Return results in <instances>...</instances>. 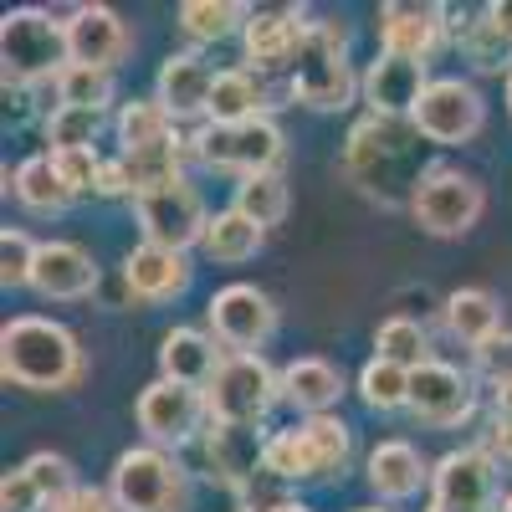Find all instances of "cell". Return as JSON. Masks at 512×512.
<instances>
[{"instance_id": "2e32d148", "label": "cell", "mask_w": 512, "mask_h": 512, "mask_svg": "<svg viewBox=\"0 0 512 512\" xmlns=\"http://www.w3.org/2000/svg\"><path fill=\"white\" fill-rule=\"evenodd\" d=\"M492 487H497V461L487 456V446L446 451L431 466V502L436 507H492Z\"/></svg>"}, {"instance_id": "f546056e", "label": "cell", "mask_w": 512, "mask_h": 512, "mask_svg": "<svg viewBox=\"0 0 512 512\" xmlns=\"http://www.w3.org/2000/svg\"><path fill=\"white\" fill-rule=\"evenodd\" d=\"M175 113H169L159 98H134L118 108V139H123V154L134 149H154V144H169L175 139Z\"/></svg>"}, {"instance_id": "9a60e30c", "label": "cell", "mask_w": 512, "mask_h": 512, "mask_svg": "<svg viewBox=\"0 0 512 512\" xmlns=\"http://www.w3.org/2000/svg\"><path fill=\"white\" fill-rule=\"evenodd\" d=\"M200 415L205 410V395L200 390H185V384H169V379H154L149 390L139 395V431L154 441V446H180L200 431Z\"/></svg>"}, {"instance_id": "5bb4252c", "label": "cell", "mask_w": 512, "mask_h": 512, "mask_svg": "<svg viewBox=\"0 0 512 512\" xmlns=\"http://www.w3.org/2000/svg\"><path fill=\"white\" fill-rule=\"evenodd\" d=\"M425 88H431V77H425V62H410V57H395V52H379L359 82V93L369 103L374 118H415Z\"/></svg>"}, {"instance_id": "7a4b0ae2", "label": "cell", "mask_w": 512, "mask_h": 512, "mask_svg": "<svg viewBox=\"0 0 512 512\" xmlns=\"http://www.w3.org/2000/svg\"><path fill=\"white\" fill-rule=\"evenodd\" d=\"M0 374H6V384H21V390L57 395L82 379V349L52 318H36V313L11 318L0 328Z\"/></svg>"}, {"instance_id": "7402d4cb", "label": "cell", "mask_w": 512, "mask_h": 512, "mask_svg": "<svg viewBox=\"0 0 512 512\" xmlns=\"http://www.w3.org/2000/svg\"><path fill=\"white\" fill-rule=\"evenodd\" d=\"M210 93H216V72H210L195 52L164 57V67H159V93H154V98L175 113V118L210 113Z\"/></svg>"}, {"instance_id": "4fadbf2b", "label": "cell", "mask_w": 512, "mask_h": 512, "mask_svg": "<svg viewBox=\"0 0 512 512\" xmlns=\"http://www.w3.org/2000/svg\"><path fill=\"white\" fill-rule=\"evenodd\" d=\"M477 410V390L456 364H420L410 374V415L425 420V425H461L466 415Z\"/></svg>"}, {"instance_id": "6da1fadb", "label": "cell", "mask_w": 512, "mask_h": 512, "mask_svg": "<svg viewBox=\"0 0 512 512\" xmlns=\"http://www.w3.org/2000/svg\"><path fill=\"white\" fill-rule=\"evenodd\" d=\"M344 175L379 200H400L405 190L415 195V185L425 180L420 169V128L410 118H364L354 123L349 149H344Z\"/></svg>"}, {"instance_id": "ffe728a7", "label": "cell", "mask_w": 512, "mask_h": 512, "mask_svg": "<svg viewBox=\"0 0 512 512\" xmlns=\"http://www.w3.org/2000/svg\"><path fill=\"white\" fill-rule=\"evenodd\" d=\"M221 349L216 338L200 333V328H169L164 344H159V379L169 384H185V390H210V379L221 374Z\"/></svg>"}, {"instance_id": "7bdbcfd3", "label": "cell", "mask_w": 512, "mask_h": 512, "mask_svg": "<svg viewBox=\"0 0 512 512\" xmlns=\"http://www.w3.org/2000/svg\"><path fill=\"white\" fill-rule=\"evenodd\" d=\"M477 364H482V374H487L492 384H507V379H512V333L487 338V344L477 349Z\"/></svg>"}, {"instance_id": "d6a6232c", "label": "cell", "mask_w": 512, "mask_h": 512, "mask_svg": "<svg viewBox=\"0 0 512 512\" xmlns=\"http://www.w3.org/2000/svg\"><path fill=\"white\" fill-rule=\"evenodd\" d=\"M374 354L415 374L420 364H431V338H425V328H420L415 318L400 313V318H384V323H379V333H374Z\"/></svg>"}, {"instance_id": "d6986e66", "label": "cell", "mask_w": 512, "mask_h": 512, "mask_svg": "<svg viewBox=\"0 0 512 512\" xmlns=\"http://www.w3.org/2000/svg\"><path fill=\"white\" fill-rule=\"evenodd\" d=\"M441 26H446V6H420V0H390V6H379L384 52L410 57V62L431 57V47L441 41Z\"/></svg>"}, {"instance_id": "8992f818", "label": "cell", "mask_w": 512, "mask_h": 512, "mask_svg": "<svg viewBox=\"0 0 512 512\" xmlns=\"http://www.w3.org/2000/svg\"><path fill=\"white\" fill-rule=\"evenodd\" d=\"M277 395H282V374H272L262 354H231L221 364V374L210 379L205 410H210V420H216V425H231V431H256Z\"/></svg>"}, {"instance_id": "f5cc1de1", "label": "cell", "mask_w": 512, "mask_h": 512, "mask_svg": "<svg viewBox=\"0 0 512 512\" xmlns=\"http://www.w3.org/2000/svg\"><path fill=\"white\" fill-rule=\"evenodd\" d=\"M507 103H512V72H507Z\"/></svg>"}, {"instance_id": "b9f144b4", "label": "cell", "mask_w": 512, "mask_h": 512, "mask_svg": "<svg viewBox=\"0 0 512 512\" xmlns=\"http://www.w3.org/2000/svg\"><path fill=\"white\" fill-rule=\"evenodd\" d=\"M41 507H47V497L36 492V482L26 477V466L6 472V482H0V512H41Z\"/></svg>"}, {"instance_id": "816d5d0a", "label": "cell", "mask_w": 512, "mask_h": 512, "mask_svg": "<svg viewBox=\"0 0 512 512\" xmlns=\"http://www.w3.org/2000/svg\"><path fill=\"white\" fill-rule=\"evenodd\" d=\"M497 512H512V492H507V497H502V507H497Z\"/></svg>"}, {"instance_id": "7c38bea8", "label": "cell", "mask_w": 512, "mask_h": 512, "mask_svg": "<svg viewBox=\"0 0 512 512\" xmlns=\"http://www.w3.org/2000/svg\"><path fill=\"white\" fill-rule=\"evenodd\" d=\"M210 333H216V344H226L231 354H256L272 338L277 328V308L262 287L251 282H231L210 297Z\"/></svg>"}, {"instance_id": "f1b7e54d", "label": "cell", "mask_w": 512, "mask_h": 512, "mask_svg": "<svg viewBox=\"0 0 512 512\" xmlns=\"http://www.w3.org/2000/svg\"><path fill=\"white\" fill-rule=\"evenodd\" d=\"M16 200H21L26 210H36V216H57V210H67L77 195L62 185L52 154H31V159L16 169Z\"/></svg>"}, {"instance_id": "60d3db41", "label": "cell", "mask_w": 512, "mask_h": 512, "mask_svg": "<svg viewBox=\"0 0 512 512\" xmlns=\"http://www.w3.org/2000/svg\"><path fill=\"white\" fill-rule=\"evenodd\" d=\"M57 175L72 195H98V180H103V159L98 149H72V154H52Z\"/></svg>"}, {"instance_id": "9c48e42d", "label": "cell", "mask_w": 512, "mask_h": 512, "mask_svg": "<svg viewBox=\"0 0 512 512\" xmlns=\"http://www.w3.org/2000/svg\"><path fill=\"white\" fill-rule=\"evenodd\" d=\"M195 154L210 169H236V175H267L282 164L287 139L272 118H251V123H205L195 134Z\"/></svg>"}, {"instance_id": "cb8c5ba5", "label": "cell", "mask_w": 512, "mask_h": 512, "mask_svg": "<svg viewBox=\"0 0 512 512\" xmlns=\"http://www.w3.org/2000/svg\"><path fill=\"white\" fill-rule=\"evenodd\" d=\"M308 21H297V11H256L246 21V62L256 67H292L297 47H303Z\"/></svg>"}, {"instance_id": "e575fe53", "label": "cell", "mask_w": 512, "mask_h": 512, "mask_svg": "<svg viewBox=\"0 0 512 512\" xmlns=\"http://www.w3.org/2000/svg\"><path fill=\"white\" fill-rule=\"evenodd\" d=\"M359 395H364L369 410H410V369L374 354L359 369Z\"/></svg>"}, {"instance_id": "bcb514c9", "label": "cell", "mask_w": 512, "mask_h": 512, "mask_svg": "<svg viewBox=\"0 0 512 512\" xmlns=\"http://www.w3.org/2000/svg\"><path fill=\"white\" fill-rule=\"evenodd\" d=\"M98 195H134V180H128L123 159H103V180H98Z\"/></svg>"}, {"instance_id": "d4e9b609", "label": "cell", "mask_w": 512, "mask_h": 512, "mask_svg": "<svg viewBox=\"0 0 512 512\" xmlns=\"http://www.w3.org/2000/svg\"><path fill=\"white\" fill-rule=\"evenodd\" d=\"M338 395H344V374H338L328 359H292L282 369V400L292 410H303L308 420L313 415H333Z\"/></svg>"}, {"instance_id": "52a82bcc", "label": "cell", "mask_w": 512, "mask_h": 512, "mask_svg": "<svg viewBox=\"0 0 512 512\" xmlns=\"http://www.w3.org/2000/svg\"><path fill=\"white\" fill-rule=\"evenodd\" d=\"M108 492L118 512H180L185 507V472L164 446H134L113 461Z\"/></svg>"}, {"instance_id": "277c9868", "label": "cell", "mask_w": 512, "mask_h": 512, "mask_svg": "<svg viewBox=\"0 0 512 512\" xmlns=\"http://www.w3.org/2000/svg\"><path fill=\"white\" fill-rule=\"evenodd\" d=\"M0 62H6L11 88H36V82H57L72 67L67 52V21H52V11L21 6L0 21Z\"/></svg>"}, {"instance_id": "74e56055", "label": "cell", "mask_w": 512, "mask_h": 512, "mask_svg": "<svg viewBox=\"0 0 512 512\" xmlns=\"http://www.w3.org/2000/svg\"><path fill=\"white\" fill-rule=\"evenodd\" d=\"M26 477L36 482V492L47 497L52 507H57V502H67V497L77 492V472H72V461H67V456H57V451H36V456L26 461Z\"/></svg>"}, {"instance_id": "603a6c76", "label": "cell", "mask_w": 512, "mask_h": 512, "mask_svg": "<svg viewBox=\"0 0 512 512\" xmlns=\"http://www.w3.org/2000/svg\"><path fill=\"white\" fill-rule=\"evenodd\" d=\"M364 477H369V487L384 502H405V497H415L425 482H431V472H425V461H420V451L410 441H379L369 451V461H364Z\"/></svg>"}, {"instance_id": "f35d334b", "label": "cell", "mask_w": 512, "mask_h": 512, "mask_svg": "<svg viewBox=\"0 0 512 512\" xmlns=\"http://www.w3.org/2000/svg\"><path fill=\"white\" fill-rule=\"evenodd\" d=\"M461 47H466V57H472L482 72H512V41H507V36H497L487 16H482V21H472V31L461 36Z\"/></svg>"}, {"instance_id": "e0dca14e", "label": "cell", "mask_w": 512, "mask_h": 512, "mask_svg": "<svg viewBox=\"0 0 512 512\" xmlns=\"http://www.w3.org/2000/svg\"><path fill=\"white\" fill-rule=\"evenodd\" d=\"M31 287L41 297H52V303H77V297H88L98 287V267L77 241H41Z\"/></svg>"}, {"instance_id": "836d02e7", "label": "cell", "mask_w": 512, "mask_h": 512, "mask_svg": "<svg viewBox=\"0 0 512 512\" xmlns=\"http://www.w3.org/2000/svg\"><path fill=\"white\" fill-rule=\"evenodd\" d=\"M123 169H128V180H134V200L159 190V185H175L185 180L180 175V139H169V144H154V149H134V154H118Z\"/></svg>"}, {"instance_id": "4dcf8cb0", "label": "cell", "mask_w": 512, "mask_h": 512, "mask_svg": "<svg viewBox=\"0 0 512 512\" xmlns=\"http://www.w3.org/2000/svg\"><path fill=\"white\" fill-rule=\"evenodd\" d=\"M251 11L236 0H185L180 6V31L190 41H226L231 31H246Z\"/></svg>"}, {"instance_id": "ee69618b", "label": "cell", "mask_w": 512, "mask_h": 512, "mask_svg": "<svg viewBox=\"0 0 512 512\" xmlns=\"http://www.w3.org/2000/svg\"><path fill=\"white\" fill-rule=\"evenodd\" d=\"M52 512H118V502H113V492H103V487H77L67 502H57Z\"/></svg>"}, {"instance_id": "d590c367", "label": "cell", "mask_w": 512, "mask_h": 512, "mask_svg": "<svg viewBox=\"0 0 512 512\" xmlns=\"http://www.w3.org/2000/svg\"><path fill=\"white\" fill-rule=\"evenodd\" d=\"M113 103V72H98V67H67L57 77V108H93L103 113Z\"/></svg>"}, {"instance_id": "f6af8a7d", "label": "cell", "mask_w": 512, "mask_h": 512, "mask_svg": "<svg viewBox=\"0 0 512 512\" xmlns=\"http://www.w3.org/2000/svg\"><path fill=\"white\" fill-rule=\"evenodd\" d=\"M487 456L502 461V466H512V415H502V410H497L492 431H487Z\"/></svg>"}, {"instance_id": "30bf717a", "label": "cell", "mask_w": 512, "mask_h": 512, "mask_svg": "<svg viewBox=\"0 0 512 512\" xmlns=\"http://www.w3.org/2000/svg\"><path fill=\"white\" fill-rule=\"evenodd\" d=\"M139 210V231L149 246H169V251H190L195 241H205V200L190 180H175V185H159L149 195L134 200Z\"/></svg>"}, {"instance_id": "c3c4849f", "label": "cell", "mask_w": 512, "mask_h": 512, "mask_svg": "<svg viewBox=\"0 0 512 512\" xmlns=\"http://www.w3.org/2000/svg\"><path fill=\"white\" fill-rule=\"evenodd\" d=\"M497 410H502V415H512V379H507V384H497Z\"/></svg>"}, {"instance_id": "44dd1931", "label": "cell", "mask_w": 512, "mask_h": 512, "mask_svg": "<svg viewBox=\"0 0 512 512\" xmlns=\"http://www.w3.org/2000/svg\"><path fill=\"white\" fill-rule=\"evenodd\" d=\"M67 52L77 67H98L113 72V62L128 52V26L108 6H77L67 21Z\"/></svg>"}, {"instance_id": "5b68a950", "label": "cell", "mask_w": 512, "mask_h": 512, "mask_svg": "<svg viewBox=\"0 0 512 512\" xmlns=\"http://www.w3.org/2000/svg\"><path fill=\"white\" fill-rule=\"evenodd\" d=\"M292 98L303 108H344L354 98V72H349V36L338 21H308L303 31V47L292 57Z\"/></svg>"}, {"instance_id": "7dc6e473", "label": "cell", "mask_w": 512, "mask_h": 512, "mask_svg": "<svg viewBox=\"0 0 512 512\" xmlns=\"http://www.w3.org/2000/svg\"><path fill=\"white\" fill-rule=\"evenodd\" d=\"M482 16L492 21V31H497V36H507V41H512V0H492V6H487Z\"/></svg>"}, {"instance_id": "ab89813d", "label": "cell", "mask_w": 512, "mask_h": 512, "mask_svg": "<svg viewBox=\"0 0 512 512\" xmlns=\"http://www.w3.org/2000/svg\"><path fill=\"white\" fill-rule=\"evenodd\" d=\"M36 246L41 241H31L26 231L6 226V236H0V282H6V287H26L31 272H36Z\"/></svg>"}, {"instance_id": "8d00e7d4", "label": "cell", "mask_w": 512, "mask_h": 512, "mask_svg": "<svg viewBox=\"0 0 512 512\" xmlns=\"http://www.w3.org/2000/svg\"><path fill=\"white\" fill-rule=\"evenodd\" d=\"M98 128H103V113H93V108H52L47 113V144H52V154L93 149Z\"/></svg>"}, {"instance_id": "ba28073f", "label": "cell", "mask_w": 512, "mask_h": 512, "mask_svg": "<svg viewBox=\"0 0 512 512\" xmlns=\"http://www.w3.org/2000/svg\"><path fill=\"white\" fill-rule=\"evenodd\" d=\"M482 205H487V195L472 175H461L451 164H431L410 195V216L431 236H466L482 221Z\"/></svg>"}, {"instance_id": "3957f363", "label": "cell", "mask_w": 512, "mask_h": 512, "mask_svg": "<svg viewBox=\"0 0 512 512\" xmlns=\"http://www.w3.org/2000/svg\"><path fill=\"white\" fill-rule=\"evenodd\" d=\"M354 456V436L338 415H313L292 431H277L267 436L262 446V466L277 477V482H318V477H333L344 472Z\"/></svg>"}, {"instance_id": "8fae6325", "label": "cell", "mask_w": 512, "mask_h": 512, "mask_svg": "<svg viewBox=\"0 0 512 512\" xmlns=\"http://www.w3.org/2000/svg\"><path fill=\"white\" fill-rule=\"evenodd\" d=\"M420 128V139L425 144H466V139H477L482 134V123H487V103L482 93L472 88V82H461V77H431V88H425L415 118Z\"/></svg>"}, {"instance_id": "83f0119b", "label": "cell", "mask_w": 512, "mask_h": 512, "mask_svg": "<svg viewBox=\"0 0 512 512\" xmlns=\"http://www.w3.org/2000/svg\"><path fill=\"white\" fill-rule=\"evenodd\" d=\"M262 241H267V231L256 221H246L241 210L231 205V210H216V216H210L200 246H205L210 262H251V256L262 251Z\"/></svg>"}, {"instance_id": "ac0fdd59", "label": "cell", "mask_w": 512, "mask_h": 512, "mask_svg": "<svg viewBox=\"0 0 512 512\" xmlns=\"http://www.w3.org/2000/svg\"><path fill=\"white\" fill-rule=\"evenodd\" d=\"M123 287L128 297H139V303H169V297H180L190 287V262L185 251H169V246H134L123 256Z\"/></svg>"}, {"instance_id": "4316f807", "label": "cell", "mask_w": 512, "mask_h": 512, "mask_svg": "<svg viewBox=\"0 0 512 512\" xmlns=\"http://www.w3.org/2000/svg\"><path fill=\"white\" fill-rule=\"evenodd\" d=\"M446 328L461 338V344H472L482 349L487 338L502 333V308H497V297L482 292V287H461L446 297Z\"/></svg>"}, {"instance_id": "db71d44e", "label": "cell", "mask_w": 512, "mask_h": 512, "mask_svg": "<svg viewBox=\"0 0 512 512\" xmlns=\"http://www.w3.org/2000/svg\"><path fill=\"white\" fill-rule=\"evenodd\" d=\"M359 512H384V507H359Z\"/></svg>"}, {"instance_id": "681fc988", "label": "cell", "mask_w": 512, "mask_h": 512, "mask_svg": "<svg viewBox=\"0 0 512 512\" xmlns=\"http://www.w3.org/2000/svg\"><path fill=\"white\" fill-rule=\"evenodd\" d=\"M277 512H313V507H308V502H297V497H292V502H282Z\"/></svg>"}, {"instance_id": "1f68e13d", "label": "cell", "mask_w": 512, "mask_h": 512, "mask_svg": "<svg viewBox=\"0 0 512 512\" xmlns=\"http://www.w3.org/2000/svg\"><path fill=\"white\" fill-rule=\"evenodd\" d=\"M287 205H292V195H287V180L277 175V169H267V175H246L236 185V210L246 221H256L262 231L287 216Z\"/></svg>"}, {"instance_id": "f907efd6", "label": "cell", "mask_w": 512, "mask_h": 512, "mask_svg": "<svg viewBox=\"0 0 512 512\" xmlns=\"http://www.w3.org/2000/svg\"><path fill=\"white\" fill-rule=\"evenodd\" d=\"M431 512H492V507H436L431 502Z\"/></svg>"}, {"instance_id": "484cf974", "label": "cell", "mask_w": 512, "mask_h": 512, "mask_svg": "<svg viewBox=\"0 0 512 512\" xmlns=\"http://www.w3.org/2000/svg\"><path fill=\"white\" fill-rule=\"evenodd\" d=\"M272 98H267V82L256 77L251 67H226L216 72V93H210V123H251V118H267Z\"/></svg>"}]
</instances>
